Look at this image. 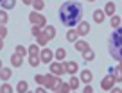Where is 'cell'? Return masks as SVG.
Instances as JSON below:
<instances>
[{
	"label": "cell",
	"instance_id": "cell-1",
	"mask_svg": "<svg viewBox=\"0 0 122 93\" xmlns=\"http://www.w3.org/2000/svg\"><path fill=\"white\" fill-rule=\"evenodd\" d=\"M83 18V5L79 2H65L59 9V20L66 27H74Z\"/></svg>",
	"mask_w": 122,
	"mask_h": 93
},
{
	"label": "cell",
	"instance_id": "cell-2",
	"mask_svg": "<svg viewBox=\"0 0 122 93\" xmlns=\"http://www.w3.org/2000/svg\"><path fill=\"white\" fill-rule=\"evenodd\" d=\"M108 46H110L111 57L117 61H122V29H115V32L110 36Z\"/></svg>",
	"mask_w": 122,
	"mask_h": 93
},
{
	"label": "cell",
	"instance_id": "cell-3",
	"mask_svg": "<svg viewBox=\"0 0 122 93\" xmlns=\"http://www.w3.org/2000/svg\"><path fill=\"white\" fill-rule=\"evenodd\" d=\"M54 36H56V31H54V27H52V25H47L45 31L38 34V43H40V45H45V43L50 41Z\"/></svg>",
	"mask_w": 122,
	"mask_h": 93
},
{
	"label": "cell",
	"instance_id": "cell-4",
	"mask_svg": "<svg viewBox=\"0 0 122 93\" xmlns=\"http://www.w3.org/2000/svg\"><path fill=\"white\" fill-rule=\"evenodd\" d=\"M43 84H45L47 89H56V91L61 88V81L57 77H54V75H47L45 81H43Z\"/></svg>",
	"mask_w": 122,
	"mask_h": 93
},
{
	"label": "cell",
	"instance_id": "cell-5",
	"mask_svg": "<svg viewBox=\"0 0 122 93\" xmlns=\"http://www.w3.org/2000/svg\"><path fill=\"white\" fill-rule=\"evenodd\" d=\"M29 20H30V23H32L34 27H45V18H43L40 13H30Z\"/></svg>",
	"mask_w": 122,
	"mask_h": 93
},
{
	"label": "cell",
	"instance_id": "cell-6",
	"mask_svg": "<svg viewBox=\"0 0 122 93\" xmlns=\"http://www.w3.org/2000/svg\"><path fill=\"white\" fill-rule=\"evenodd\" d=\"M52 57H54V54H52V50H49V48H43V50L40 52V61L45 63V65L52 61Z\"/></svg>",
	"mask_w": 122,
	"mask_h": 93
},
{
	"label": "cell",
	"instance_id": "cell-7",
	"mask_svg": "<svg viewBox=\"0 0 122 93\" xmlns=\"http://www.w3.org/2000/svg\"><path fill=\"white\" fill-rule=\"evenodd\" d=\"M50 72H52L54 75H61V74L66 72V68H65V65H61V63H52V65H50Z\"/></svg>",
	"mask_w": 122,
	"mask_h": 93
},
{
	"label": "cell",
	"instance_id": "cell-8",
	"mask_svg": "<svg viewBox=\"0 0 122 93\" xmlns=\"http://www.w3.org/2000/svg\"><path fill=\"white\" fill-rule=\"evenodd\" d=\"M76 32H77L79 36H86L88 32H90V25H88L86 22H79V25H77Z\"/></svg>",
	"mask_w": 122,
	"mask_h": 93
},
{
	"label": "cell",
	"instance_id": "cell-9",
	"mask_svg": "<svg viewBox=\"0 0 122 93\" xmlns=\"http://www.w3.org/2000/svg\"><path fill=\"white\" fill-rule=\"evenodd\" d=\"M115 84V79L111 77V75H106V77L101 81V86H102V89H111Z\"/></svg>",
	"mask_w": 122,
	"mask_h": 93
},
{
	"label": "cell",
	"instance_id": "cell-10",
	"mask_svg": "<svg viewBox=\"0 0 122 93\" xmlns=\"http://www.w3.org/2000/svg\"><path fill=\"white\" fill-rule=\"evenodd\" d=\"M92 79H93V74H92L90 70H83V72H81V81H83V82L90 84V82H92Z\"/></svg>",
	"mask_w": 122,
	"mask_h": 93
},
{
	"label": "cell",
	"instance_id": "cell-11",
	"mask_svg": "<svg viewBox=\"0 0 122 93\" xmlns=\"http://www.w3.org/2000/svg\"><path fill=\"white\" fill-rule=\"evenodd\" d=\"M110 75L115 79V81H118V82L122 81V70L120 68H110Z\"/></svg>",
	"mask_w": 122,
	"mask_h": 93
},
{
	"label": "cell",
	"instance_id": "cell-12",
	"mask_svg": "<svg viewBox=\"0 0 122 93\" xmlns=\"http://www.w3.org/2000/svg\"><path fill=\"white\" fill-rule=\"evenodd\" d=\"M65 68H66V72H68L70 75H76V72H77V63L70 61V63H66V65H65Z\"/></svg>",
	"mask_w": 122,
	"mask_h": 93
},
{
	"label": "cell",
	"instance_id": "cell-13",
	"mask_svg": "<svg viewBox=\"0 0 122 93\" xmlns=\"http://www.w3.org/2000/svg\"><path fill=\"white\" fill-rule=\"evenodd\" d=\"M104 16H106V14H104L102 9H97V11L93 13V20H95L97 23H102V22H104Z\"/></svg>",
	"mask_w": 122,
	"mask_h": 93
},
{
	"label": "cell",
	"instance_id": "cell-14",
	"mask_svg": "<svg viewBox=\"0 0 122 93\" xmlns=\"http://www.w3.org/2000/svg\"><path fill=\"white\" fill-rule=\"evenodd\" d=\"M104 14L106 16H113L115 14V4L113 2H108L106 7H104Z\"/></svg>",
	"mask_w": 122,
	"mask_h": 93
},
{
	"label": "cell",
	"instance_id": "cell-15",
	"mask_svg": "<svg viewBox=\"0 0 122 93\" xmlns=\"http://www.w3.org/2000/svg\"><path fill=\"white\" fill-rule=\"evenodd\" d=\"M11 65H13V66H22V56L13 54V56H11Z\"/></svg>",
	"mask_w": 122,
	"mask_h": 93
},
{
	"label": "cell",
	"instance_id": "cell-16",
	"mask_svg": "<svg viewBox=\"0 0 122 93\" xmlns=\"http://www.w3.org/2000/svg\"><path fill=\"white\" fill-rule=\"evenodd\" d=\"M83 57H84V61H93V57H95V54H93V50H90V48H86V50L83 52Z\"/></svg>",
	"mask_w": 122,
	"mask_h": 93
},
{
	"label": "cell",
	"instance_id": "cell-17",
	"mask_svg": "<svg viewBox=\"0 0 122 93\" xmlns=\"http://www.w3.org/2000/svg\"><path fill=\"white\" fill-rule=\"evenodd\" d=\"M54 56H56V59H57V61H63V59L66 57V50H65V48H57Z\"/></svg>",
	"mask_w": 122,
	"mask_h": 93
},
{
	"label": "cell",
	"instance_id": "cell-18",
	"mask_svg": "<svg viewBox=\"0 0 122 93\" xmlns=\"http://www.w3.org/2000/svg\"><path fill=\"white\" fill-rule=\"evenodd\" d=\"M86 48H90L86 41H76V50H79V52H84Z\"/></svg>",
	"mask_w": 122,
	"mask_h": 93
},
{
	"label": "cell",
	"instance_id": "cell-19",
	"mask_svg": "<svg viewBox=\"0 0 122 93\" xmlns=\"http://www.w3.org/2000/svg\"><path fill=\"white\" fill-rule=\"evenodd\" d=\"M40 63H41V61H40V57H38L36 54H30V56H29V65H30V66H38Z\"/></svg>",
	"mask_w": 122,
	"mask_h": 93
},
{
	"label": "cell",
	"instance_id": "cell-20",
	"mask_svg": "<svg viewBox=\"0 0 122 93\" xmlns=\"http://www.w3.org/2000/svg\"><path fill=\"white\" fill-rule=\"evenodd\" d=\"M9 77H11V70L9 68H2L0 70V79H2V81H7Z\"/></svg>",
	"mask_w": 122,
	"mask_h": 93
},
{
	"label": "cell",
	"instance_id": "cell-21",
	"mask_svg": "<svg viewBox=\"0 0 122 93\" xmlns=\"http://www.w3.org/2000/svg\"><path fill=\"white\" fill-rule=\"evenodd\" d=\"M16 89H18V93H27V82L20 81L18 84H16Z\"/></svg>",
	"mask_w": 122,
	"mask_h": 93
},
{
	"label": "cell",
	"instance_id": "cell-22",
	"mask_svg": "<svg viewBox=\"0 0 122 93\" xmlns=\"http://www.w3.org/2000/svg\"><path fill=\"white\" fill-rule=\"evenodd\" d=\"M15 4H16V0H4V2H2V7L4 9H13Z\"/></svg>",
	"mask_w": 122,
	"mask_h": 93
},
{
	"label": "cell",
	"instance_id": "cell-23",
	"mask_svg": "<svg viewBox=\"0 0 122 93\" xmlns=\"http://www.w3.org/2000/svg\"><path fill=\"white\" fill-rule=\"evenodd\" d=\"M68 86H70V89H77V86H79V79L72 77V79H70V82H68Z\"/></svg>",
	"mask_w": 122,
	"mask_h": 93
},
{
	"label": "cell",
	"instance_id": "cell-24",
	"mask_svg": "<svg viewBox=\"0 0 122 93\" xmlns=\"http://www.w3.org/2000/svg\"><path fill=\"white\" fill-rule=\"evenodd\" d=\"M77 36H79V34H77L76 31H70L68 34H66V39H68V41H72V43H74V41H77Z\"/></svg>",
	"mask_w": 122,
	"mask_h": 93
},
{
	"label": "cell",
	"instance_id": "cell-25",
	"mask_svg": "<svg viewBox=\"0 0 122 93\" xmlns=\"http://www.w3.org/2000/svg\"><path fill=\"white\" fill-rule=\"evenodd\" d=\"M32 5H34V9H43L45 7V2H43V0H32Z\"/></svg>",
	"mask_w": 122,
	"mask_h": 93
},
{
	"label": "cell",
	"instance_id": "cell-26",
	"mask_svg": "<svg viewBox=\"0 0 122 93\" xmlns=\"http://www.w3.org/2000/svg\"><path fill=\"white\" fill-rule=\"evenodd\" d=\"M118 25H120V18H118V16H113V18H111V27L118 29Z\"/></svg>",
	"mask_w": 122,
	"mask_h": 93
},
{
	"label": "cell",
	"instance_id": "cell-27",
	"mask_svg": "<svg viewBox=\"0 0 122 93\" xmlns=\"http://www.w3.org/2000/svg\"><path fill=\"white\" fill-rule=\"evenodd\" d=\"M5 22H7V13L0 11V25H5Z\"/></svg>",
	"mask_w": 122,
	"mask_h": 93
},
{
	"label": "cell",
	"instance_id": "cell-28",
	"mask_svg": "<svg viewBox=\"0 0 122 93\" xmlns=\"http://www.w3.org/2000/svg\"><path fill=\"white\" fill-rule=\"evenodd\" d=\"M0 93H13V88L9 84H2V88H0Z\"/></svg>",
	"mask_w": 122,
	"mask_h": 93
},
{
	"label": "cell",
	"instance_id": "cell-29",
	"mask_svg": "<svg viewBox=\"0 0 122 93\" xmlns=\"http://www.w3.org/2000/svg\"><path fill=\"white\" fill-rule=\"evenodd\" d=\"M5 36H7V29H5V25H0V39H4Z\"/></svg>",
	"mask_w": 122,
	"mask_h": 93
},
{
	"label": "cell",
	"instance_id": "cell-30",
	"mask_svg": "<svg viewBox=\"0 0 122 93\" xmlns=\"http://www.w3.org/2000/svg\"><path fill=\"white\" fill-rule=\"evenodd\" d=\"M16 54H18V56H22V57H23V56H25V48H23V46H16Z\"/></svg>",
	"mask_w": 122,
	"mask_h": 93
},
{
	"label": "cell",
	"instance_id": "cell-31",
	"mask_svg": "<svg viewBox=\"0 0 122 93\" xmlns=\"http://www.w3.org/2000/svg\"><path fill=\"white\" fill-rule=\"evenodd\" d=\"M34 81H36V82H40V84H41V82H43V81H45V75H41V74H38V75H36V77H34Z\"/></svg>",
	"mask_w": 122,
	"mask_h": 93
},
{
	"label": "cell",
	"instance_id": "cell-32",
	"mask_svg": "<svg viewBox=\"0 0 122 93\" xmlns=\"http://www.w3.org/2000/svg\"><path fill=\"white\" fill-rule=\"evenodd\" d=\"M29 54H38V45H30V48H29Z\"/></svg>",
	"mask_w": 122,
	"mask_h": 93
},
{
	"label": "cell",
	"instance_id": "cell-33",
	"mask_svg": "<svg viewBox=\"0 0 122 93\" xmlns=\"http://www.w3.org/2000/svg\"><path fill=\"white\" fill-rule=\"evenodd\" d=\"M83 93H93V88H92L90 84H86V88L83 89Z\"/></svg>",
	"mask_w": 122,
	"mask_h": 93
},
{
	"label": "cell",
	"instance_id": "cell-34",
	"mask_svg": "<svg viewBox=\"0 0 122 93\" xmlns=\"http://www.w3.org/2000/svg\"><path fill=\"white\" fill-rule=\"evenodd\" d=\"M32 34L38 36V34H40V27H34V25H32Z\"/></svg>",
	"mask_w": 122,
	"mask_h": 93
},
{
	"label": "cell",
	"instance_id": "cell-35",
	"mask_svg": "<svg viewBox=\"0 0 122 93\" xmlns=\"http://www.w3.org/2000/svg\"><path fill=\"white\" fill-rule=\"evenodd\" d=\"M36 93H47V88H38V89H36Z\"/></svg>",
	"mask_w": 122,
	"mask_h": 93
},
{
	"label": "cell",
	"instance_id": "cell-36",
	"mask_svg": "<svg viewBox=\"0 0 122 93\" xmlns=\"http://www.w3.org/2000/svg\"><path fill=\"white\" fill-rule=\"evenodd\" d=\"M111 93H122V89L120 88H118V89L117 88H111Z\"/></svg>",
	"mask_w": 122,
	"mask_h": 93
},
{
	"label": "cell",
	"instance_id": "cell-37",
	"mask_svg": "<svg viewBox=\"0 0 122 93\" xmlns=\"http://www.w3.org/2000/svg\"><path fill=\"white\" fill-rule=\"evenodd\" d=\"M23 4H27V5H29V4H32V0H23Z\"/></svg>",
	"mask_w": 122,
	"mask_h": 93
},
{
	"label": "cell",
	"instance_id": "cell-38",
	"mask_svg": "<svg viewBox=\"0 0 122 93\" xmlns=\"http://www.w3.org/2000/svg\"><path fill=\"white\" fill-rule=\"evenodd\" d=\"M2 48H4V46H2V39H0V50H2Z\"/></svg>",
	"mask_w": 122,
	"mask_h": 93
},
{
	"label": "cell",
	"instance_id": "cell-39",
	"mask_svg": "<svg viewBox=\"0 0 122 93\" xmlns=\"http://www.w3.org/2000/svg\"><path fill=\"white\" fill-rule=\"evenodd\" d=\"M2 68H4V66H2V59H0V70H2Z\"/></svg>",
	"mask_w": 122,
	"mask_h": 93
},
{
	"label": "cell",
	"instance_id": "cell-40",
	"mask_svg": "<svg viewBox=\"0 0 122 93\" xmlns=\"http://www.w3.org/2000/svg\"><path fill=\"white\" fill-rule=\"evenodd\" d=\"M56 93H63V91H61V89H57V91H56Z\"/></svg>",
	"mask_w": 122,
	"mask_h": 93
},
{
	"label": "cell",
	"instance_id": "cell-41",
	"mask_svg": "<svg viewBox=\"0 0 122 93\" xmlns=\"http://www.w3.org/2000/svg\"><path fill=\"white\" fill-rule=\"evenodd\" d=\"M118 68H120V70H122V61H120V66H118Z\"/></svg>",
	"mask_w": 122,
	"mask_h": 93
},
{
	"label": "cell",
	"instance_id": "cell-42",
	"mask_svg": "<svg viewBox=\"0 0 122 93\" xmlns=\"http://www.w3.org/2000/svg\"><path fill=\"white\" fill-rule=\"evenodd\" d=\"M88 2H95V0H88Z\"/></svg>",
	"mask_w": 122,
	"mask_h": 93
},
{
	"label": "cell",
	"instance_id": "cell-43",
	"mask_svg": "<svg viewBox=\"0 0 122 93\" xmlns=\"http://www.w3.org/2000/svg\"><path fill=\"white\" fill-rule=\"evenodd\" d=\"M27 93H32V91H27Z\"/></svg>",
	"mask_w": 122,
	"mask_h": 93
},
{
	"label": "cell",
	"instance_id": "cell-44",
	"mask_svg": "<svg viewBox=\"0 0 122 93\" xmlns=\"http://www.w3.org/2000/svg\"><path fill=\"white\" fill-rule=\"evenodd\" d=\"M0 2H4V0H0Z\"/></svg>",
	"mask_w": 122,
	"mask_h": 93
}]
</instances>
